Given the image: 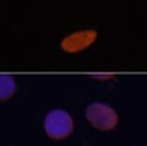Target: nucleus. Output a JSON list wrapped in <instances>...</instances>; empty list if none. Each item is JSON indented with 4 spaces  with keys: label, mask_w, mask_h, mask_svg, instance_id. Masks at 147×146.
<instances>
[{
    "label": "nucleus",
    "mask_w": 147,
    "mask_h": 146,
    "mask_svg": "<svg viewBox=\"0 0 147 146\" xmlns=\"http://www.w3.org/2000/svg\"><path fill=\"white\" fill-rule=\"evenodd\" d=\"M44 129L52 139H65L73 131V120L65 110L55 109L47 114L44 120Z\"/></svg>",
    "instance_id": "nucleus-2"
},
{
    "label": "nucleus",
    "mask_w": 147,
    "mask_h": 146,
    "mask_svg": "<svg viewBox=\"0 0 147 146\" xmlns=\"http://www.w3.org/2000/svg\"><path fill=\"white\" fill-rule=\"evenodd\" d=\"M86 116L93 127L102 131L115 129L118 123V115L112 107L101 102H94L86 109Z\"/></svg>",
    "instance_id": "nucleus-1"
},
{
    "label": "nucleus",
    "mask_w": 147,
    "mask_h": 146,
    "mask_svg": "<svg viewBox=\"0 0 147 146\" xmlns=\"http://www.w3.org/2000/svg\"><path fill=\"white\" fill-rule=\"evenodd\" d=\"M97 38L95 30L77 31L65 37L61 42V47L67 53H77L90 46Z\"/></svg>",
    "instance_id": "nucleus-3"
},
{
    "label": "nucleus",
    "mask_w": 147,
    "mask_h": 146,
    "mask_svg": "<svg viewBox=\"0 0 147 146\" xmlns=\"http://www.w3.org/2000/svg\"><path fill=\"white\" fill-rule=\"evenodd\" d=\"M16 84L13 77L0 74V100H6L16 92Z\"/></svg>",
    "instance_id": "nucleus-4"
}]
</instances>
